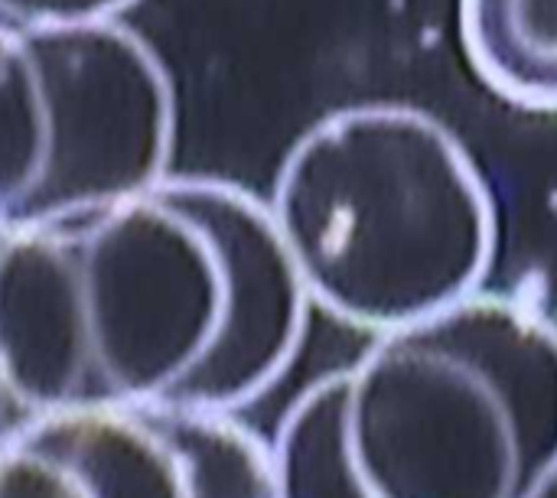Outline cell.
Listing matches in <instances>:
<instances>
[{
    "label": "cell",
    "instance_id": "obj_1",
    "mask_svg": "<svg viewBox=\"0 0 557 498\" xmlns=\"http://www.w3.org/2000/svg\"><path fill=\"white\" fill-rule=\"evenodd\" d=\"M271 498H545L557 483V323L480 290L372 336L281 418Z\"/></svg>",
    "mask_w": 557,
    "mask_h": 498
},
{
    "label": "cell",
    "instance_id": "obj_2",
    "mask_svg": "<svg viewBox=\"0 0 557 498\" xmlns=\"http://www.w3.org/2000/svg\"><path fill=\"white\" fill-rule=\"evenodd\" d=\"M52 228L75 274L82 408L235 414L297 359L310 300L255 192L166 173Z\"/></svg>",
    "mask_w": 557,
    "mask_h": 498
},
{
    "label": "cell",
    "instance_id": "obj_3",
    "mask_svg": "<svg viewBox=\"0 0 557 498\" xmlns=\"http://www.w3.org/2000/svg\"><path fill=\"white\" fill-rule=\"evenodd\" d=\"M268 209L310 307L372 336L480 294L499 254L476 157L437 114L395 101L307 127Z\"/></svg>",
    "mask_w": 557,
    "mask_h": 498
},
{
    "label": "cell",
    "instance_id": "obj_4",
    "mask_svg": "<svg viewBox=\"0 0 557 498\" xmlns=\"http://www.w3.org/2000/svg\"><path fill=\"white\" fill-rule=\"evenodd\" d=\"M176 95L117 20L0 23V225H52L166 176Z\"/></svg>",
    "mask_w": 557,
    "mask_h": 498
},
{
    "label": "cell",
    "instance_id": "obj_5",
    "mask_svg": "<svg viewBox=\"0 0 557 498\" xmlns=\"http://www.w3.org/2000/svg\"><path fill=\"white\" fill-rule=\"evenodd\" d=\"M69 498H271V450L235 414L75 408L23 434Z\"/></svg>",
    "mask_w": 557,
    "mask_h": 498
},
{
    "label": "cell",
    "instance_id": "obj_6",
    "mask_svg": "<svg viewBox=\"0 0 557 498\" xmlns=\"http://www.w3.org/2000/svg\"><path fill=\"white\" fill-rule=\"evenodd\" d=\"M85 349L69 251L52 225H0V447L82 408Z\"/></svg>",
    "mask_w": 557,
    "mask_h": 498
},
{
    "label": "cell",
    "instance_id": "obj_7",
    "mask_svg": "<svg viewBox=\"0 0 557 498\" xmlns=\"http://www.w3.org/2000/svg\"><path fill=\"white\" fill-rule=\"evenodd\" d=\"M473 75L499 101L557 114V0H457Z\"/></svg>",
    "mask_w": 557,
    "mask_h": 498
},
{
    "label": "cell",
    "instance_id": "obj_8",
    "mask_svg": "<svg viewBox=\"0 0 557 498\" xmlns=\"http://www.w3.org/2000/svg\"><path fill=\"white\" fill-rule=\"evenodd\" d=\"M137 0H0L7 26H72L117 20Z\"/></svg>",
    "mask_w": 557,
    "mask_h": 498
}]
</instances>
